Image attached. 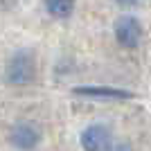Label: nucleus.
I'll return each instance as SVG.
<instances>
[{"instance_id":"obj_2","label":"nucleus","mask_w":151,"mask_h":151,"mask_svg":"<svg viewBox=\"0 0 151 151\" xmlns=\"http://www.w3.org/2000/svg\"><path fill=\"white\" fill-rule=\"evenodd\" d=\"M115 38H117V43L122 47H135L140 43V38H142V25H140V20L135 16H120V18L115 20Z\"/></svg>"},{"instance_id":"obj_5","label":"nucleus","mask_w":151,"mask_h":151,"mask_svg":"<svg viewBox=\"0 0 151 151\" xmlns=\"http://www.w3.org/2000/svg\"><path fill=\"white\" fill-rule=\"evenodd\" d=\"M38 131L34 129L32 124H16L9 133V140H12L14 147H18V149H32V147H36L38 142Z\"/></svg>"},{"instance_id":"obj_1","label":"nucleus","mask_w":151,"mask_h":151,"mask_svg":"<svg viewBox=\"0 0 151 151\" xmlns=\"http://www.w3.org/2000/svg\"><path fill=\"white\" fill-rule=\"evenodd\" d=\"M7 81L14 83V86H25V83H32L34 77H36V61H34V54L29 50H20L16 52L9 63H7L5 70Z\"/></svg>"},{"instance_id":"obj_3","label":"nucleus","mask_w":151,"mask_h":151,"mask_svg":"<svg viewBox=\"0 0 151 151\" xmlns=\"http://www.w3.org/2000/svg\"><path fill=\"white\" fill-rule=\"evenodd\" d=\"M81 147L86 151H106L113 149V135L104 124H93L81 133Z\"/></svg>"},{"instance_id":"obj_6","label":"nucleus","mask_w":151,"mask_h":151,"mask_svg":"<svg viewBox=\"0 0 151 151\" xmlns=\"http://www.w3.org/2000/svg\"><path fill=\"white\" fill-rule=\"evenodd\" d=\"M45 9L54 18H68L75 12V0H45Z\"/></svg>"},{"instance_id":"obj_4","label":"nucleus","mask_w":151,"mask_h":151,"mask_svg":"<svg viewBox=\"0 0 151 151\" xmlns=\"http://www.w3.org/2000/svg\"><path fill=\"white\" fill-rule=\"evenodd\" d=\"M79 97H88V99H101V101H124L131 99L133 93L131 90H122V88H104V86H79L72 90Z\"/></svg>"},{"instance_id":"obj_7","label":"nucleus","mask_w":151,"mask_h":151,"mask_svg":"<svg viewBox=\"0 0 151 151\" xmlns=\"http://www.w3.org/2000/svg\"><path fill=\"white\" fill-rule=\"evenodd\" d=\"M140 0H117V5H122V7H133V5H138Z\"/></svg>"}]
</instances>
